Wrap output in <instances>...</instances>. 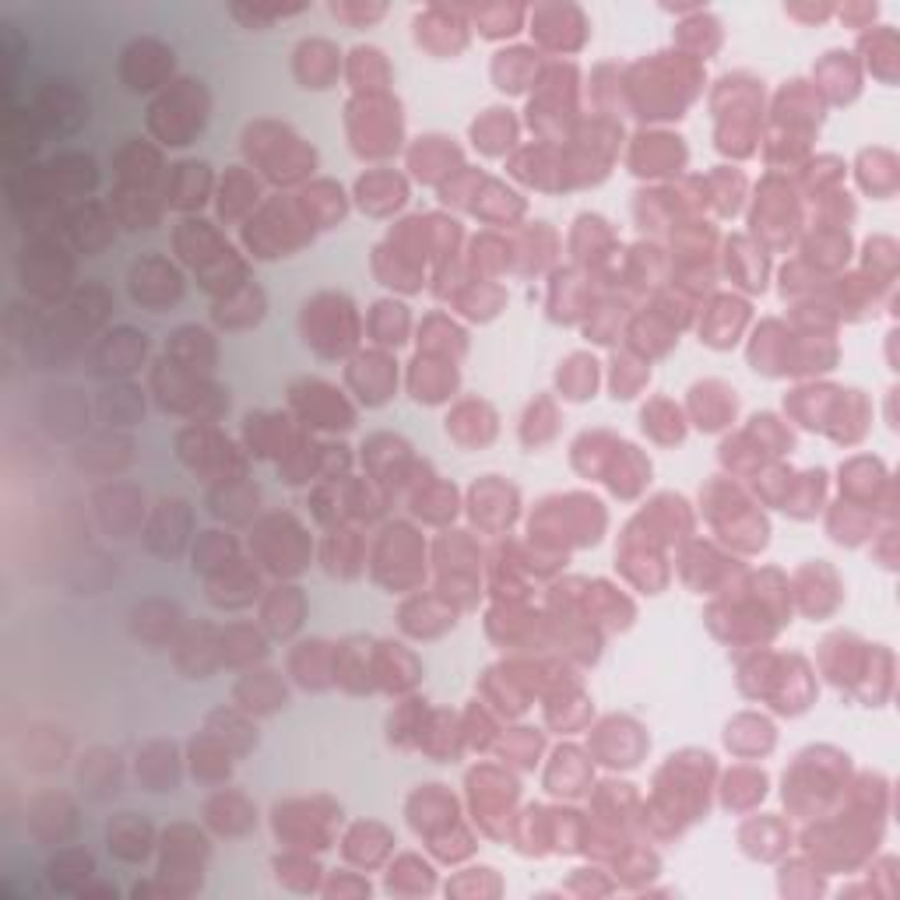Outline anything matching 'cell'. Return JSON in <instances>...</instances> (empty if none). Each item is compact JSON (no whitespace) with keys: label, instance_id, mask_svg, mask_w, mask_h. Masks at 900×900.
Wrapping results in <instances>:
<instances>
[{"label":"cell","instance_id":"1","mask_svg":"<svg viewBox=\"0 0 900 900\" xmlns=\"http://www.w3.org/2000/svg\"><path fill=\"white\" fill-rule=\"evenodd\" d=\"M130 293L138 303L151 306V310H166L169 303H177L183 296V282L180 275L172 272V267L166 261H141V264H134V272H130Z\"/></svg>","mask_w":900,"mask_h":900},{"label":"cell","instance_id":"2","mask_svg":"<svg viewBox=\"0 0 900 900\" xmlns=\"http://www.w3.org/2000/svg\"><path fill=\"white\" fill-rule=\"evenodd\" d=\"M106 837H109V851L124 861H134V866L145 861L151 851V823L141 819L138 813H120L109 823Z\"/></svg>","mask_w":900,"mask_h":900},{"label":"cell","instance_id":"3","mask_svg":"<svg viewBox=\"0 0 900 900\" xmlns=\"http://www.w3.org/2000/svg\"><path fill=\"white\" fill-rule=\"evenodd\" d=\"M177 626H180V608L169 602H145L134 608V616H130L134 637L145 644H166Z\"/></svg>","mask_w":900,"mask_h":900},{"label":"cell","instance_id":"4","mask_svg":"<svg viewBox=\"0 0 900 900\" xmlns=\"http://www.w3.org/2000/svg\"><path fill=\"white\" fill-rule=\"evenodd\" d=\"M138 777L148 784L151 792H172L180 781V763L172 742H151L145 756L138 760Z\"/></svg>","mask_w":900,"mask_h":900},{"label":"cell","instance_id":"5","mask_svg":"<svg viewBox=\"0 0 900 900\" xmlns=\"http://www.w3.org/2000/svg\"><path fill=\"white\" fill-rule=\"evenodd\" d=\"M120 756L109 753V750H92L88 760L82 763V774L78 781L85 784V792L92 798H106V795H117L120 792Z\"/></svg>","mask_w":900,"mask_h":900},{"label":"cell","instance_id":"6","mask_svg":"<svg viewBox=\"0 0 900 900\" xmlns=\"http://www.w3.org/2000/svg\"><path fill=\"white\" fill-rule=\"evenodd\" d=\"M858 169H861L858 177L866 183V190H872V198H890L897 190V159L887 148L861 151Z\"/></svg>","mask_w":900,"mask_h":900},{"label":"cell","instance_id":"7","mask_svg":"<svg viewBox=\"0 0 900 900\" xmlns=\"http://www.w3.org/2000/svg\"><path fill=\"white\" fill-rule=\"evenodd\" d=\"M254 816L257 813L246 806L240 795H219V798L208 802V819H212V827L229 834V837H240V834L251 830L257 823Z\"/></svg>","mask_w":900,"mask_h":900},{"label":"cell","instance_id":"8","mask_svg":"<svg viewBox=\"0 0 900 900\" xmlns=\"http://www.w3.org/2000/svg\"><path fill=\"white\" fill-rule=\"evenodd\" d=\"M236 697L246 700L243 703L246 711H257V714H267V711H275V707H285V689L278 686L275 673H254L251 679H243L236 686Z\"/></svg>","mask_w":900,"mask_h":900},{"label":"cell","instance_id":"9","mask_svg":"<svg viewBox=\"0 0 900 900\" xmlns=\"http://www.w3.org/2000/svg\"><path fill=\"white\" fill-rule=\"evenodd\" d=\"M103 419L109 426H130L134 419H141V412H145V398H141V391L138 388H109L106 394H103Z\"/></svg>","mask_w":900,"mask_h":900},{"label":"cell","instance_id":"10","mask_svg":"<svg viewBox=\"0 0 900 900\" xmlns=\"http://www.w3.org/2000/svg\"><path fill=\"white\" fill-rule=\"evenodd\" d=\"M264 620H267V626L275 629V634H293V629L299 626V620H303V599H299V591L296 587H278L275 595H272V602H267V608H264Z\"/></svg>","mask_w":900,"mask_h":900},{"label":"cell","instance_id":"11","mask_svg":"<svg viewBox=\"0 0 900 900\" xmlns=\"http://www.w3.org/2000/svg\"><path fill=\"white\" fill-rule=\"evenodd\" d=\"M222 661L229 665H243V661H254V658H264V640L254 634L251 626H233L222 634Z\"/></svg>","mask_w":900,"mask_h":900}]
</instances>
